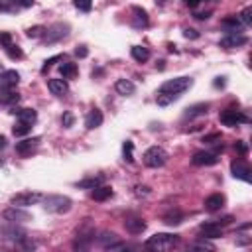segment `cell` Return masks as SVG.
Wrapping results in <instances>:
<instances>
[{
	"mask_svg": "<svg viewBox=\"0 0 252 252\" xmlns=\"http://www.w3.org/2000/svg\"><path fill=\"white\" fill-rule=\"evenodd\" d=\"M42 201H44V209H46V211L57 213V215L67 213V211L71 209V205H73L71 199L65 197V195H48V197H44Z\"/></svg>",
	"mask_w": 252,
	"mask_h": 252,
	"instance_id": "obj_1",
	"label": "cell"
},
{
	"mask_svg": "<svg viewBox=\"0 0 252 252\" xmlns=\"http://www.w3.org/2000/svg\"><path fill=\"white\" fill-rule=\"evenodd\" d=\"M177 236L176 234H170V232H158V234H154V236H150L148 240H146V246L150 248V250H170V248H174L176 244H177Z\"/></svg>",
	"mask_w": 252,
	"mask_h": 252,
	"instance_id": "obj_2",
	"label": "cell"
},
{
	"mask_svg": "<svg viewBox=\"0 0 252 252\" xmlns=\"http://www.w3.org/2000/svg\"><path fill=\"white\" fill-rule=\"evenodd\" d=\"M191 85H193V79H191V77H176V79L166 81V83L160 87V93H174V95H181V93H185Z\"/></svg>",
	"mask_w": 252,
	"mask_h": 252,
	"instance_id": "obj_3",
	"label": "cell"
},
{
	"mask_svg": "<svg viewBox=\"0 0 252 252\" xmlns=\"http://www.w3.org/2000/svg\"><path fill=\"white\" fill-rule=\"evenodd\" d=\"M168 162V152L160 146H152L144 152V164L148 168H162Z\"/></svg>",
	"mask_w": 252,
	"mask_h": 252,
	"instance_id": "obj_4",
	"label": "cell"
},
{
	"mask_svg": "<svg viewBox=\"0 0 252 252\" xmlns=\"http://www.w3.org/2000/svg\"><path fill=\"white\" fill-rule=\"evenodd\" d=\"M42 199H44V195L38 191H20L10 199V203L14 207H30V205H38Z\"/></svg>",
	"mask_w": 252,
	"mask_h": 252,
	"instance_id": "obj_5",
	"label": "cell"
},
{
	"mask_svg": "<svg viewBox=\"0 0 252 252\" xmlns=\"http://www.w3.org/2000/svg\"><path fill=\"white\" fill-rule=\"evenodd\" d=\"M67 34H69V26H67V24H55V26H51L50 30H46L44 42H46V44H53V42H57V40L67 38Z\"/></svg>",
	"mask_w": 252,
	"mask_h": 252,
	"instance_id": "obj_6",
	"label": "cell"
},
{
	"mask_svg": "<svg viewBox=\"0 0 252 252\" xmlns=\"http://www.w3.org/2000/svg\"><path fill=\"white\" fill-rule=\"evenodd\" d=\"M246 42H248V38H246V36H242V34H238V32H228L225 38H221L219 46H221V48H225V50H234V48L244 46Z\"/></svg>",
	"mask_w": 252,
	"mask_h": 252,
	"instance_id": "obj_7",
	"label": "cell"
},
{
	"mask_svg": "<svg viewBox=\"0 0 252 252\" xmlns=\"http://www.w3.org/2000/svg\"><path fill=\"white\" fill-rule=\"evenodd\" d=\"M2 217L8 223H26V221H32V215L28 211H24L22 207H14V205L10 209H6L2 213Z\"/></svg>",
	"mask_w": 252,
	"mask_h": 252,
	"instance_id": "obj_8",
	"label": "cell"
},
{
	"mask_svg": "<svg viewBox=\"0 0 252 252\" xmlns=\"http://www.w3.org/2000/svg\"><path fill=\"white\" fill-rule=\"evenodd\" d=\"M221 122H223L225 126H238L240 122H248V118H246L240 110L227 108L225 112H221Z\"/></svg>",
	"mask_w": 252,
	"mask_h": 252,
	"instance_id": "obj_9",
	"label": "cell"
},
{
	"mask_svg": "<svg viewBox=\"0 0 252 252\" xmlns=\"http://www.w3.org/2000/svg\"><path fill=\"white\" fill-rule=\"evenodd\" d=\"M20 83V73L10 69V71H4L2 75H0V89H14L16 85Z\"/></svg>",
	"mask_w": 252,
	"mask_h": 252,
	"instance_id": "obj_10",
	"label": "cell"
},
{
	"mask_svg": "<svg viewBox=\"0 0 252 252\" xmlns=\"http://www.w3.org/2000/svg\"><path fill=\"white\" fill-rule=\"evenodd\" d=\"M191 162L193 166H215L219 162V156L213 152H195Z\"/></svg>",
	"mask_w": 252,
	"mask_h": 252,
	"instance_id": "obj_11",
	"label": "cell"
},
{
	"mask_svg": "<svg viewBox=\"0 0 252 252\" xmlns=\"http://www.w3.org/2000/svg\"><path fill=\"white\" fill-rule=\"evenodd\" d=\"M99 244L101 246H104V248H110V250H116V248H124V244L122 242H118V236L114 234V232H101V236H99Z\"/></svg>",
	"mask_w": 252,
	"mask_h": 252,
	"instance_id": "obj_12",
	"label": "cell"
},
{
	"mask_svg": "<svg viewBox=\"0 0 252 252\" xmlns=\"http://www.w3.org/2000/svg\"><path fill=\"white\" fill-rule=\"evenodd\" d=\"M199 234L203 238H219V236H223V230H221V225H217V223H205L199 227Z\"/></svg>",
	"mask_w": 252,
	"mask_h": 252,
	"instance_id": "obj_13",
	"label": "cell"
},
{
	"mask_svg": "<svg viewBox=\"0 0 252 252\" xmlns=\"http://www.w3.org/2000/svg\"><path fill=\"white\" fill-rule=\"evenodd\" d=\"M40 146V138L36 136V138H26V140H20V142H16V152L18 154H22V156H28L32 150H36Z\"/></svg>",
	"mask_w": 252,
	"mask_h": 252,
	"instance_id": "obj_14",
	"label": "cell"
},
{
	"mask_svg": "<svg viewBox=\"0 0 252 252\" xmlns=\"http://www.w3.org/2000/svg\"><path fill=\"white\" fill-rule=\"evenodd\" d=\"M230 172H232V177H238V179H242V181H250V170H248V166H244L242 162H238V160H234L232 164H230Z\"/></svg>",
	"mask_w": 252,
	"mask_h": 252,
	"instance_id": "obj_15",
	"label": "cell"
},
{
	"mask_svg": "<svg viewBox=\"0 0 252 252\" xmlns=\"http://www.w3.org/2000/svg\"><path fill=\"white\" fill-rule=\"evenodd\" d=\"M114 89H116V93L122 95V97H130V95L136 93V85H134L130 79H118L116 85H114Z\"/></svg>",
	"mask_w": 252,
	"mask_h": 252,
	"instance_id": "obj_16",
	"label": "cell"
},
{
	"mask_svg": "<svg viewBox=\"0 0 252 252\" xmlns=\"http://www.w3.org/2000/svg\"><path fill=\"white\" fill-rule=\"evenodd\" d=\"M223 207H225V195H221V193H213L205 199V209L211 211V213L221 211Z\"/></svg>",
	"mask_w": 252,
	"mask_h": 252,
	"instance_id": "obj_17",
	"label": "cell"
},
{
	"mask_svg": "<svg viewBox=\"0 0 252 252\" xmlns=\"http://www.w3.org/2000/svg\"><path fill=\"white\" fill-rule=\"evenodd\" d=\"M209 112V104L207 102H199V104H193V106H189V108H185V112H183V118L187 120H191V118H197V116H205Z\"/></svg>",
	"mask_w": 252,
	"mask_h": 252,
	"instance_id": "obj_18",
	"label": "cell"
},
{
	"mask_svg": "<svg viewBox=\"0 0 252 252\" xmlns=\"http://www.w3.org/2000/svg\"><path fill=\"white\" fill-rule=\"evenodd\" d=\"M124 227H126V230H128L130 234H142L146 230V223L142 219H136V217L126 219L124 221Z\"/></svg>",
	"mask_w": 252,
	"mask_h": 252,
	"instance_id": "obj_19",
	"label": "cell"
},
{
	"mask_svg": "<svg viewBox=\"0 0 252 252\" xmlns=\"http://www.w3.org/2000/svg\"><path fill=\"white\" fill-rule=\"evenodd\" d=\"M48 89H50L55 97H63V95H67V91H69L65 79H50V81H48Z\"/></svg>",
	"mask_w": 252,
	"mask_h": 252,
	"instance_id": "obj_20",
	"label": "cell"
},
{
	"mask_svg": "<svg viewBox=\"0 0 252 252\" xmlns=\"http://www.w3.org/2000/svg\"><path fill=\"white\" fill-rule=\"evenodd\" d=\"M101 124H102V112L99 108H93L87 114V118H85V126H87L89 130H95V128H99Z\"/></svg>",
	"mask_w": 252,
	"mask_h": 252,
	"instance_id": "obj_21",
	"label": "cell"
},
{
	"mask_svg": "<svg viewBox=\"0 0 252 252\" xmlns=\"http://www.w3.org/2000/svg\"><path fill=\"white\" fill-rule=\"evenodd\" d=\"M2 232H4V236H6V238H10V240H18V242H22V240L26 238V230H24V228H20V227H16V223H12V227L2 228Z\"/></svg>",
	"mask_w": 252,
	"mask_h": 252,
	"instance_id": "obj_22",
	"label": "cell"
},
{
	"mask_svg": "<svg viewBox=\"0 0 252 252\" xmlns=\"http://www.w3.org/2000/svg\"><path fill=\"white\" fill-rule=\"evenodd\" d=\"M132 14H134V18H132V26H136V28L148 26V14H146V10H142V8H138V6H134V8H132Z\"/></svg>",
	"mask_w": 252,
	"mask_h": 252,
	"instance_id": "obj_23",
	"label": "cell"
},
{
	"mask_svg": "<svg viewBox=\"0 0 252 252\" xmlns=\"http://www.w3.org/2000/svg\"><path fill=\"white\" fill-rule=\"evenodd\" d=\"M16 112V110H14ZM16 116H18V120H22V122H26V124H34L36 120H38V112L34 110V108H20L18 112H16Z\"/></svg>",
	"mask_w": 252,
	"mask_h": 252,
	"instance_id": "obj_24",
	"label": "cell"
},
{
	"mask_svg": "<svg viewBox=\"0 0 252 252\" xmlns=\"http://www.w3.org/2000/svg\"><path fill=\"white\" fill-rule=\"evenodd\" d=\"M110 195H112V189H110V187H106V185H102V183H101V185H97V187L91 191V197H93L95 201H106Z\"/></svg>",
	"mask_w": 252,
	"mask_h": 252,
	"instance_id": "obj_25",
	"label": "cell"
},
{
	"mask_svg": "<svg viewBox=\"0 0 252 252\" xmlns=\"http://www.w3.org/2000/svg\"><path fill=\"white\" fill-rule=\"evenodd\" d=\"M221 26H223V28H227V30H230V32H240L244 24L240 22V18H238V16H228V18H225V20L221 22Z\"/></svg>",
	"mask_w": 252,
	"mask_h": 252,
	"instance_id": "obj_26",
	"label": "cell"
},
{
	"mask_svg": "<svg viewBox=\"0 0 252 252\" xmlns=\"http://www.w3.org/2000/svg\"><path fill=\"white\" fill-rule=\"evenodd\" d=\"M130 55H132V59H136L138 63H144V61H148V59H150V51H148V48H142V46H134V48L130 50Z\"/></svg>",
	"mask_w": 252,
	"mask_h": 252,
	"instance_id": "obj_27",
	"label": "cell"
},
{
	"mask_svg": "<svg viewBox=\"0 0 252 252\" xmlns=\"http://www.w3.org/2000/svg\"><path fill=\"white\" fill-rule=\"evenodd\" d=\"M59 71H61V75H63V79H73L75 75H77V63H71V61H65V63H61L59 65Z\"/></svg>",
	"mask_w": 252,
	"mask_h": 252,
	"instance_id": "obj_28",
	"label": "cell"
},
{
	"mask_svg": "<svg viewBox=\"0 0 252 252\" xmlns=\"http://www.w3.org/2000/svg\"><path fill=\"white\" fill-rule=\"evenodd\" d=\"M179 99V95H174V93H158V104L160 106H168L172 102H176Z\"/></svg>",
	"mask_w": 252,
	"mask_h": 252,
	"instance_id": "obj_29",
	"label": "cell"
},
{
	"mask_svg": "<svg viewBox=\"0 0 252 252\" xmlns=\"http://www.w3.org/2000/svg\"><path fill=\"white\" fill-rule=\"evenodd\" d=\"M30 130H32V124H26V122H22V120H18V122L14 124V128H12L14 136H26Z\"/></svg>",
	"mask_w": 252,
	"mask_h": 252,
	"instance_id": "obj_30",
	"label": "cell"
},
{
	"mask_svg": "<svg viewBox=\"0 0 252 252\" xmlns=\"http://www.w3.org/2000/svg\"><path fill=\"white\" fill-rule=\"evenodd\" d=\"M104 181V177L102 176H99V177H91V179H83V181H79V187L81 189H95L97 185H101Z\"/></svg>",
	"mask_w": 252,
	"mask_h": 252,
	"instance_id": "obj_31",
	"label": "cell"
},
{
	"mask_svg": "<svg viewBox=\"0 0 252 252\" xmlns=\"http://www.w3.org/2000/svg\"><path fill=\"white\" fill-rule=\"evenodd\" d=\"M22 10L14 0H0V12H18Z\"/></svg>",
	"mask_w": 252,
	"mask_h": 252,
	"instance_id": "obj_32",
	"label": "cell"
},
{
	"mask_svg": "<svg viewBox=\"0 0 252 252\" xmlns=\"http://www.w3.org/2000/svg\"><path fill=\"white\" fill-rule=\"evenodd\" d=\"M122 154H124V160H126V162H134V144H132L130 140H126V142H124Z\"/></svg>",
	"mask_w": 252,
	"mask_h": 252,
	"instance_id": "obj_33",
	"label": "cell"
},
{
	"mask_svg": "<svg viewBox=\"0 0 252 252\" xmlns=\"http://www.w3.org/2000/svg\"><path fill=\"white\" fill-rule=\"evenodd\" d=\"M6 50V53H8V57H12V59H22V50L18 48V46H14V44H10V46H6L4 48Z\"/></svg>",
	"mask_w": 252,
	"mask_h": 252,
	"instance_id": "obj_34",
	"label": "cell"
},
{
	"mask_svg": "<svg viewBox=\"0 0 252 252\" xmlns=\"http://www.w3.org/2000/svg\"><path fill=\"white\" fill-rule=\"evenodd\" d=\"M73 4H75V8H77V10H81V12H89V10H91V6H93V0H73Z\"/></svg>",
	"mask_w": 252,
	"mask_h": 252,
	"instance_id": "obj_35",
	"label": "cell"
},
{
	"mask_svg": "<svg viewBox=\"0 0 252 252\" xmlns=\"http://www.w3.org/2000/svg\"><path fill=\"white\" fill-rule=\"evenodd\" d=\"M238 18H240V22H242L244 26H250V24H252V8H250V6H246V8L240 12V16H238Z\"/></svg>",
	"mask_w": 252,
	"mask_h": 252,
	"instance_id": "obj_36",
	"label": "cell"
},
{
	"mask_svg": "<svg viewBox=\"0 0 252 252\" xmlns=\"http://www.w3.org/2000/svg\"><path fill=\"white\" fill-rule=\"evenodd\" d=\"M44 34H46V28L44 26H34V28H28V32H26L28 38H42Z\"/></svg>",
	"mask_w": 252,
	"mask_h": 252,
	"instance_id": "obj_37",
	"label": "cell"
},
{
	"mask_svg": "<svg viewBox=\"0 0 252 252\" xmlns=\"http://www.w3.org/2000/svg\"><path fill=\"white\" fill-rule=\"evenodd\" d=\"M20 97H18V93H14L12 89H6L4 91V95H2V102H16Z\"/></svg>",
	"mask_w": 252,
	"mask_h": 252,
	"instance_id": "obj_38",
	"label": "cell"
},
{
	"mask_svg": "<svg viewBox=\"0 0 252 252\" xmlns=\"http://www.w3.org/2000/svg\"><path fill=\"white\" fill-rule=\"evenodd\" d=\"M164 223L166 225H179L181 223V215L179 213H170V215L164 217Z\"/></svg>",
	"mask_w": 252,
	"mask_h": 252,
	"instance_id": "obj_39",
	"label": "cell"
},
{
	"mask_svg": "<svg viewBox=\"0 0 252 252\" xmlns=\"http://www.w3.org/2000/svg\"><path fill=\"white\" fill-rule=\"evenodd\" d=\"M73 122H75V116H73V112H63V116H61V124L65 126V128H71V126H73Z\"/></svg>",
	"mask_w": 252,
	"mask_h": 252,
	"instance_id": "obj_40",
	"label": "cell"
},
{
	"mask_svg": "<svg viewBox=\"0 0 252 252\" xmlns=\"http://www.w3.org/2000/svg\"><path fill=\"white\" fill-rule=\"evenodd\" d=\"M10 44H12V36H10L8 32H0V46L6 48V46H10Z\"/></svg>",
	"mask_w": 252,
	"mask_h": 252,
	"instance_id": "obj_41",
	"label": "cell"
},
{
	"mask_svg": "<svg viewBox=\"0 0 252 252\" xmlns=\"http://www.w3.org/2000/svg\"><path fill=\"white\" fill-rule=\"evenodd\" d=\"M191 248L193 250H213V244H209V242H195V244H191Z\"/></svg>",
	"mask_w": 252,
	"mask_h": 252,
	"instance_id": "obj_42",
	"label": "cell"
},
{
	"mask_svg": "<svg viewBox=\"0 0 252 252\" xmlns=\"http://www.w3.org/2000/svg\"><path fill=\"white\" fill-rule=\"evenodd\" d=\"M59 59H61L59 55H55V57H51V59H48V61L44 63V67H42V73H46V71H48V69H50V67H51V65H53L55 61H59Z\"/></svg>",
	"mask_w": 252,
	"mask_h": 252,
	"instance_id": "obj_43",
	"label": "cell"
},
{
	"mask_svg": "<svg viewBox=\"0 0 252 252\" xmlns=\"http://www.w3.org/2000/svg\"><path fill=\"white\" fill-rule=\"evenodd\" d=\"M14 2H16L20 8H30V6H34V0H14Z\"/></svg>",
	"mask_w": 252,
	"mask_h": 252,
	"instance_id": "obj_44",
	"label": "cell"
},
{
	"mask_svg": "<svg viewBox=\"0 0 252 252\" xmlns=\"http://www.w3.org/2000/svg\"><path fill=\"white\" fill-rule=\"evenodd\" d=\"M183 36H185V38H191V40H197V38H199V34H197L195 30H191V28H185V30H183Z\"/></svg>",
	"mask_w": 252,
	"mask_h": 252,
	"instance_id": "obj_45",
	"label": "cell"
},
{
	"mask_svg": "<svg viewBox=\"0 0 252 252\" xmlns=\"http://www.w3.org/2000/svg\"><path fill=\"white\" fill-rule=\"evenodd\" d=\"M75 55H77V57H87V55H89V50H87L85 46H79V48L75 50Z\"/></svg>",
	"mask_w": 252,
	"mask_h": 252,
	"instance_id": "obj_46",
	"label": "cell"
},
{
	"mask_svg": "<svg viewBox=\"0 0 252 252\" xmlns=\"http://www.w3.org/2000/svg\"><path fill=\"white\" fill-rule=\"evenodd\" d=\"M183 2H185L189 8H195L197 4H201V2H207V0H183Z\"/></svg>",
	"mask_w": 252,
	"mask_h": 252,
	"instance_id": "obj_47",
	"label": "cell"
},
{
	"mask_svg": "<svg viewBox=\"0 0 252 252\" xmlns=\"http://www.w3.org/2000/svg\"><path fill=\"white\" fill-rule=\"evenodd\" d=\"M219 138H221L219 134H211V136H205V138H203V142H207V144H213V140H219Z\"/></svg>",
	"mask_w": 252,
	"mask_h": 252,
	"instance_id": "obj_48",
	"label": "cell"
},
{
	"mask_svg": "<svg viewBox=\"0 0 252 252\" xmlns=\"http://www.w3.org/2000/svg\"><path fill=\"white\" fill-rule=\"evenodd\" d=\"M213 85H215V87H217V89H219V87H225V77H217V79H215V83H213Z\"/></svg>",
	"mask_w": 252,
	"mask_h": 252,
	"instance_id": "obj_49",
	"label": "cell"
},
{
	"mask_svg": "<svg viewBox=\"0 0 252 252\" xmlns=\"http://www.w3.org/2000/svg\"><path fill=\"white\" fill-rule=\"evenodd\" d=\"M234 148H236L240 154H246V146H244L242 142H236V144H234Z\"/></svg>",
	"mask_w": 252,
	"mask_h": 252,
	"instance_id": "obj_50",
	"label": "cell"
},
{
	"mask_svg": "<svg viewBox=\"0 0 252 252\" xmlns=\"http://www.w3.org/2000/svg\"><path fill=\"white\" fill-rule=\"evenodd\" d=\"M6 142H8V140H6V136L0 134V150H4V148H6Z\"/></svg>",
	"mask_w": 252,
	"mask_h": 252,
	"instance_id": "obj_51",
	"label": "cell"
},
{
	"mask_svg": "<svg viewBox=\"0 0 252 252\" xmlns=\"http://www.w3.org/2000/svg\"><path fill=\"white\" fill-rule=\"evenodd\" d=\"M0 166H2V160H0Z\"/></svg>",
	"mask_w": 252,
	"mask_h": 252,
	"instance_id": "obj_52",
	"label": "cell"
}]
</instances>
